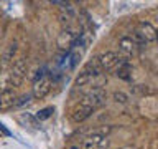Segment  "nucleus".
<instances>
[{
	"label": "nucleus",
	"mask_w": 158,
	"mask_h": 149,
	"mask_svg": "<svg viewBox=\"0 0 158 149\" xmlns=\"http://www.w3.org/2000/svg\"><path fill=\"white\" fill-rule=\"evenodd\" d=\"M106 99H107V93H106V89H104V88H91L82 96V99L79 103L86 104V106H91L92 109H97V108L104 106Z\"/></svg>",
	"instance_id": "nucleus-1"
},
{
	"label": "nucleus",
	"mask_w": 158,
	"mask_h": 149,
	"mask_svg": "<svg viewBox=\"0 0 158 149\" xmlns=\"http://www.w3.org/2000/svg\"><path fill=\"white\" fill-rule=\"evenodd\" d=\"M25 74H27V60L18 58L12 65V70L8 73V84L10 86H20L25 79Z\"/></svg>",
	"instance_id": "nucleus-2"
},
{
	"label": "nucleus",
	"mask_w": 158,
	"mask_h": 149,
	"mask_svg": "<svg viewBox=\"0 0 158 149\" xmlns=\"http://www.w3.org/2000/svg\"><path fill=\"white\" fill-rule=\"evenodd\" d=\"M51 91V78L48 74H43L38 79H35L33 88H31V98L35 99H43L46 94Z\"/></svg>",
	"instance_id": "nucleus-3"
},
{
	"label": "nucleus",
	"mask_w": 158,
	"mask_h": 149,
	"mask_svg": "<svg viewBox=\"0 0 158 149\" xmlns=\"http://www.w3.org/2000/svg\"><path fill=\"white\" fill-rule=\"evenodd\" d=\"M96 60H97V65H99V68H101V71H110L112 68L117 66L122 58L118 56L115 52H104V53L99 55Z\"/></svg>",
	"instance_id": "nucleus-4"
},
{
	"label": "nucleus",
	"mask_w": 158,
	"mask_h": 149,
	"mask_svg": "<svg viewBox=\"0 0 158 149\" xmlns=\"http://www.w3.org/2000/svg\"><path fill=\"white\" fill-rule=\"evenodd\" d=\"M135 33L140 37V40L143 43H153L156 40V28L153 27L150 22H140L137 25V30Z\"/></svg>",
	"instance_id": "nucleus-5"
},
{
	"label": "nucleus",
	"mask_w": 158,
	"mask_h": 149,
	"mask_svg": "<svg viewBox=\"0 0 158 149\" xmlns=\"http://www.w3.org/2000/svg\"><path fill=\"white\" fill-rule=\"evenodd\" d=\"M109 147V139L107 136L101 134H91L81 142V149H107Z\"/></svg>",
	"instance_id": "nucleus-6"
},
{
	"label": "nucleus",
	"mask_w": 158,
	"mask_h": 149,
	"mask_svg": "<svg viewBox=\"0 0 158 149\" xmlns=\"http://www.w3.org/2000/svg\"><path fill=\"white\" fill-rule=\"evenodd\" d=\"M76 38H77V35L74 33V30H71V28H63L61 32H59L58 38H56V45H58V48L66 50V48H69V47H74Z\"/></svg>",
	"instance_id": "nucleus-7"
},
{
	"label": "nucleus",
	"mask_w": 158,
	"mask_h": 149,
	"mask_svg": "<svg viewBox=\"0 0 158 149\" xmlns=\"http://www.w3.org/2000/svg\"><path fill=\"white\" fill-rule=\"evenodd\" d=\"M94 111H96V109H92L91 106H86V104H82V103H77L76 106H74L73 113H71V118H73L74 123H82V121H86L87 118H91V114Z\"/></svg>",
	"instance_id": "nucleus-8"
},
{
	"label": "nucleus",
	"mask_w": 158,
	"mask_h": 149,
	"mask_svg": "<svg viewBox=\"0 0 158 149\" xmlns=\"http://www.w3.org/2000/svg\"><path fill=\"white\" fill-rule=\"evenodd\" d=\"M17 93L12 88H7L5 91L0 93V111H8L15 106V101H17Z\"/></svg>",
	"instance_id": "nucleus-9"
},
{
	"label": "nucleus",
	"mask_w": 158,
	"mask_h": 149,
	"mask_svg": "<svg viewBox=\"0 0 158 149\" xmlns=\"http://www.w3.org/2000/svg\"><path fill=\"white\" fill-rule=\"evenodd\" d=\"M118 50L125 55V56H132L137 52V45L130 40V37H122L118 40Z\"/></svg>",
	"instance_id": "nucleus-10"
},
{
	"label": "nucleus",
	"mask_w": 158,
	"mask_h": 149,
	"mask_svg": "<svg viewBox=\"0 0 158 149\" xmlns=\"http://www.w3.org/2000/svg\"><path fill=\"white\" fill-rule=\"evenodd\" d=\"M117 76L125 79V81H130L132 79V65L127 61V60H120L117 65Z\"/></svg>",
	"instance_id": "nucleus-11"
},
{
	"label": "nucleus",
	"mask_w": 158,
	"mask_h": 149,
	"mask_svg": "<svg viewBox=\"0 0 158 149\" xmlns=\"http://www.w3.org/2000/svg\"><path fill=\"white\" fill-rule=\"evenodd\" d=\"M15 53H17V45L12 43V45H8L7 50H5V53H3V56H2V63L3 65H8V63H12L13 61V56H15Z\"/></svg>",
	"instance_id": "nucleus-12"
},
{
	"label": "nucleus",
	"mask_w": 158,
	"mask_h": 149,
	"mask_svg": "<svg viewBox=\"0 0 158 149\" xmlns=\"http://www.w3.org/2000/svg\"><path fill=\"white\" fill-rule=\"evenodd\" d=\"M112 99L115 103H118V104H127L128 103V96L125 93H122V91H115L112 94Z\"/></svg>",
	"instance_id": "nucleus-13"
},
{
	"label": "nucleus",
	"mask_w": 158,
	"mask_h": 149,
	"mask_svg": "<svg viewBox=\"0 0 158 149\" xmlns=\"http://www.w3.org/2000/svg\"><path fill=\"white\" fill-rule=\"evenodd\" d=\"M51 113H53V108H43L41 111L36 114V119L38 121H44V119H48L51 116Z\"/></svg>",
	"instance_id": "nucleus-14"
},
{
	"label": "nucleus",
	"mask_w": 158,
	"mask_h": 149,
	"mask_svg": "<svg viewBox=\"0 0 158 149\" xmlns=\"http://www.w3.org/2000/svg\"><path fill=\"white\" fill-rule=\"evenodd\" d=\"M8 86V73H0V93L5 91Z\"/></svg>",
	"instance_id": "nucleus-15"
},
{
	"label": "nucleus",
	"mask_w": 158,
	"mask_h": 149,
	"mask_svg": "<svg viewBox=\"0 0 158 149\" xmlns=\"http://www.w3.org/2000/svg\"><path fill=\"white\" fill-rule=\"evenodd\" d=\"M30 99H31V94H23V96L17 98V101H15V106H23V104L30 103Z\"/></svg>",
	"instance_id": "nucleus-16"
},
{
	"label": "nucleus",
	"mask_w": 158,
	"mask_h": 149,
	"mask_svg": "<svg viewBox=\"0 0 158 149\" xmlns=\"http://www.w3.org/2000/svg\"><path fill=\"white\" fill-rule=\"evenodd\" d=\"M0 131H2L3 134H7V136H10V131H8V129H7V128H5V126H3V124H2V123H0Z\"/></svg>",
	"instance_id": "nucleus-17"
},
{
	"label": "nucleus",
	"mask_w": 158,
	"mask_h": 149,
	"mask_svg": "<svg viewBox=\"0 0 158 149\" xmlns=\"http://www.w3.org/2000/svg\"><path fill=\"white\" fill-rule=\"evenodd\" d=\"M69 149H79V146H71V147H69Z\"/></svg>",
	"instance_id": "nucleus-18"
}]
</instances>
